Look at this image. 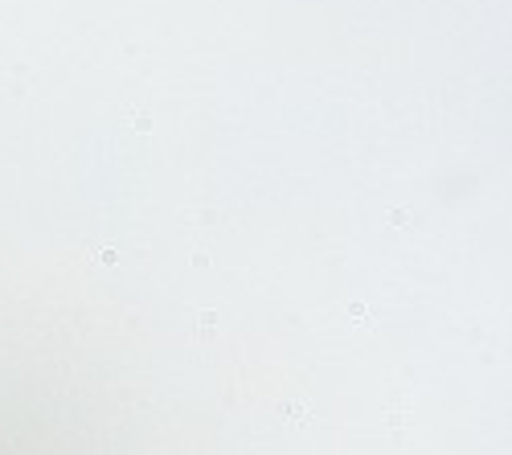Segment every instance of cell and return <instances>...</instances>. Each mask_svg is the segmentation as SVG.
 I'll list each match as a JSON object with an SVG mask.
<instances>
[{
	"label": "cell",
	"mask_w": 512,
	"mask_h": 455,
	"mask_svg": "<svg viewBox=\"0 0 512 455\" xmlns=\"http://www.w3.org/2000/svg\"><path fill=\"white\" fill-rule=\"evenodd\" d=\"M132 123H136L140 132H152V119H148V115H132Z\"/></svg>",
	"instance_id": "obj_1"
}]
</instances>
